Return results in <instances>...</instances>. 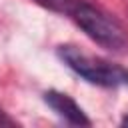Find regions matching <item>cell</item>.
<instances>
[{
  "label": "cell",
  "mask_w": 128,
  "mask_h": 128,
  "mask_svg": "<svg viewBox=\"0 0 128 128\" xmlns=\"http://www.w3.org/2000/svg\"><path fill=\"white\" fill-rule=\"evenodd\" d=\"M58 58L80 78H84L90 84L102 86V88H118L128 86V70L120 64H112L104 58L86 54L84 50L76 46H58Z\"/></svg>",
  "instance_id": "cell-1"
},
{
  "label": "cell",
  "mask_w": 128,
  "mask_h": 128,
  "mask_svg": "<svg viewBox=\"0 0 128 128\" xmlns=\"http://www.w3.org/2000/svg\"><path fill=\"white\" fill-rule=\"evenodd\" d=\"M70 16L84 30V34L98 46H102L110 52H126L128 50V38H126L122 26L116 20H112L108 14H104L102 10L94 8L92 4L78 2Z\"/></svg>",
  "instance_id": "cell-2"
},
{
  "label": "cell",
  "mask_w": 128,
  "mask_h": 128,
  "mask_svg": "<svg viewBox=\"0 0 128 128\" xmlns=\"http://www.w3.org/2000/svg\"><path fill=\"white\" fill-rule=\"evenodd\" d=\"M44 102L60 116L64 118L66 122L74 124V126H90V118L86 116V112L64 92H58V90H48L44 92Z\"/></svg>",
  "instance_id": "cell-3"
},
{
  "label": "cell",
  "mask_w": 128,
  "mask_h": 128,
  "mask_svg": "<svg viewBox=\"0 0 128 128\" xmlns=\"http://www.w3.org/2000/svg\"><path fill=\"white\" fill-rule=\"evenodd\" d=\"M34 2L56 14H68V16L74 12V8L78 4V0H34Z\"/></svg>",
  "instance_id": "cell-4"
},
{
  "label": "cell",
  "mask_w": 128,
  "mask_h": 128,
  "mask_svg": "<svg viewBox=\"0 0 128 128\" xmlns=\"http://www.w3.org/2000/svg\"><path fill=\"white\" fill-rule=\"evenodd\" d=\"M14 124H16V122H14V120L0 108V126H14Z\"/></svg>",
  "instance_id": "cell-5"
},
{
  "label": "cell",
  "mask_w": 128,
  "mask_h": 128,
  "mask_svg": "<svg viewBox=\"0 0 128 128\" xmlns=\"http://www.w3.org/2000/svg\"><path fill=\"white\" fill-rule=\"evenodd\" d=\"M120 124H122V126H128V114L122 118V122H120Z\"/></svg>",
  "instance_id": "cell-6"
}]
</instances>
